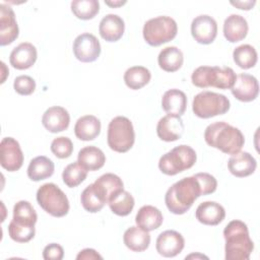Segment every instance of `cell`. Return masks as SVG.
<instances>
[{
  "mask_svg": "<svg viewBox=\"0 0 260 260\" xmlns=\"http://www.w3.org/2000/svg\"><path fill=\"white\" fill-rule=\"evenodd\" d=\"M200 196H202V190L193 175L174 183L166 192L165 203L172 213L181 215L186 213Z\"/></svg>",
  "mask_w": 260,
  "mask_h": 260,
  "instance_id": "6da1fadb",
  "label": "cell"
},
{
  "mask_svg": "<svg viewBox=\"0 0 260 260\" xmlns=\"http://www.w3.org/2000/svg\"><path fill=\"white\" fill-rule=\"evenodd\" d=\"M204 140L209 146L226 154L241 151L245 143V137L241 130L222 121L214 122L206 127Z\"/></svg>",
  "mask_w": 260,
  "mask_h": 260,
  "instance_id": "7a4b0ae2",
  "label": "cell"
},
{
  "mask_svg": "<svg viewBox=\"0 0 260 260\" xmlns=\"http://www.w3.org/2000/svg\"><path fill=\"white\" fill-rule=\"evenodd\" d=\"M226 260H248L254 250L247 224L239 219L230 221L223 230Z\"/></svg>",
  "mask_w": 260,
  "mask_h": 260,
  "instance_id": "3957f363",
  "label": "cell"
},
{
  "mask_svg": "<svg viewBox=\"0 0 260 260\" xmlns=\"http://www.w3.org/2000/svg\"><path fill=\"white\" fill-rule=\"evenodd\" d=\"M236 78L235 71L226 66L222 68L218 66H199L191 75L193 85L200 88L211 86L219 89H231Z\"/></svg>",
  "mask_w": 260,
  "mask_h": 260,
  "instance_id": "277c9868",
  "label": "cell"
},
{
  "mask_svg": "<svg viewBox=\"0 0 260 260\" xmlns=\"http://www.w3.org/2000/svg\"><path fill=\"white\" fill-rule=\"evenodd\" d=\"M196 159V151L189 145L181 144L160 156L158 169L165 175L175 176L192 168Z\"/></svg>",
  "mask_w": 260,
  "mask_h": 260,
  "instance_id": "5b68a950",
  "label": "cell"
},
{
  "mask_svg": "<svg viewBox=\"0 0 260 260\" xmlns=\"http://www.w3.org/2000/svg\"><path fill=\"white\" fill-rule=\"evenodd\" d=\"M107 141L109 147L120 153L130 150L135 141V132L132 122L124 116H117L108 126Z\"/></svg>",
  "mask_w": 260,
  "mask_h": 260,
  "instance_id": "8992f818",
  "label": "cell"
},
{
  "mask_svg": "<svg viewBox=\"0 0 260 260\" xmlns=\"http://www.w3.org/2000/svg\"><path fill=\"white\" fill-rule=\"evenodd\" d=\"M178 25L170 16H156L147 20L142 29L144 41L152 47H158L175 39Z\"/></svg>",
  "mask_w": 260,
  "mask_h": 260,
  "instance_id": "52a82bcc",
  "label": "cell"
},
{
  "mask_svg": "<svg viewBox=\"0 0 260 260\" xmlns=\"http://www.w3.org/2000/svg\"><path fill=\"white\" fill-rule=\"evenodd\" d=\"M39 205L54 217L65 216L70 208L66 194L54 183H46L37 191Z\"/></svg>",
  "mask_w": 260,
  "mask_h": 260,
  "instance_id": "ba28073f",
  "label": "cell"
},
{
  "mask_svg": "<svg viewBox=\"0 0 260 260\" xmlns=\"http://www.w3.org/2000/svg\"><path fill=\"white\" fill-rule=\"evenodd\" d=\"M231 107L230 100L221 93L204 90L197 93L192 102V111L202 119L225 114Z\"/></svg>",
  "mask_w": 260,
  "mask_h": 260,
  "instance_id": "9c48e42d",
  "label": "cell"
},
{
  "mask_svg": "<svg viewBox=\"0 0 260 260\" xmlns=\"http://www.w3.org/2000/svg\"><path fill=\"white\" fill-rule=\"evenodd\" d=\"M73 54L80 62H93L100 57L101 44L92 34L83 32L77 36L73 42Z\"/></svg>",
  "mask_w": 260,
  "mask_h": 260,
  "instance_id": "30bf717a",
  "label": "cell"
},
{
  "mask_svg": "<svg viewBox=\"0 0 260 260\" xmlns=\"http://www.w3.org/2000/svg\"><path fill=\"white\" fill-rule=\"evenodd\" d=\"M0 164L8 172L18 171L23 164V152L18 141L12 137H4L0 142Z\"/></svg>",
  "mask_w": 260,
  "mask_h": 260,
  "instance_id": "8fae6325",
  "label": "cell"
},
{
  "mask_svg": "<svg viewBox=\"0 0 260 260\" xmlns=\"http://www.w3.org/2000/svg\"><path fill=\"white\" fill-rule=\"evenodd\" d=\"M191 35L199 44H211L217 36V23L215 19L207 14L196 16L191 23Z\"/></svg>",
  "mask_w": 260,
  "mask_h": 260,
  "instance_id": "7c38bea8",
  "label": "cell"
},
{
  "mask_svg": "<svg viewBox=\"0 0 260 260\" xmlns=\"http://www.w3.org/2000/svg\"><path fill=\"white\" fill-rule=\"evenodd\" d=\"M185 246L183 236L176 231L168 230L160 233L156 239L155 248L159 255L170 258L180 254Z\"/></svg>",
  "mask_w": 260,
  "mask_h": 260,
  "instance_id": "4fadbf2b",
  "label": "cell"
},
{
  "mask_svg": "<svg viewBox=\"0 0 260 260\" xmlns=\"http://www.w3.org/2000/svg\"><path fill=\"white\" fill-rule=\"evenodd\" d=\"M232 94L239 101L249 103L254 101L259 93V84L255 76L248 73L237 75L236 81L231 88Z\"/></svg>",
  "mask_w": 260,
  "mask_h": 260,
  "instance_id": "5bb4252c",
  "label": "cell"
},
{
  "mask_svg": "<svg viewBox=\"0 0 260 260\" xmlns=\"http://www.w3.org/2000/svg\"><path fill=\"white\" fill-rule=\"evenodd\" d=\"M19 29L12 8L4 3L0 4V45L7 46L18 38Z\"/></svg>",
  "mask_w": 260,
  "mask_h": 260,
  "instance_id": "9a60e30c",
  "label": "cell"
},
{
  "mask_svg": "<svg viewBox=\"0 0 260 260\" xmlns=\"http://www.w3.org/2000/svg\"><path fill=\"white\" fill-rule=\"evenodd\" d=\"M184 129L185 126L180 116L166 115L157 122L156 134L160 140L172 142L182 137Z\"/></svg>",
  "mask_w": 260,
  "mask_h": 260,
  "instance_id": "2e32d148",
  "label": "cell"
},
{
  "mask_svg": "<svg viewBox=\"0 0 260 260\" xmlns=\"http://www.w3.org/2000/svg\"><path fill=\"white\" fill-rule=\"evenodd\" d=\"M70 123L68 111L60 106L50 107L45 111L42 117L43 126L52 133H58L66 130Z\"/></svg>",
  "mask_w": 260,
  "mask_h": 260,
  "instance_id": "e0dca14e",
  "label": "cell"
},
{
  "mask_svg": "<svg viewBox=\"0 0 260 260\" xmlns=\"http://www.w3.org/2000/svg\"><path fill=\"white\" fill-rule=\"evenodd\" d=\"M38 52L36 47L27 42L20 43L10 53L9 62L13 68L24 70L30 68L37 61Z\"/></svg>",
  "mask_w": 260,
  "mask_h": 260,
  "instance_id": "ac0fdd59",
  "label": "cell"
},
{
  "mask_svg": "<svg viewBox=\"0 0 260 260\" xmlns=\"http://www.w3.org/2000/svg\"><path fill=\"white\" fill-rule=\"evenodd\" d=\"M256 168V159L247 151L234 153L228 160V169L230 173L238 178H244L252 175Z\"/></svg>",
  "mask_w": 260,
  "mask_h": 260,
  "instance_id": "d6986e66",
  "label": "cell"
},
{
  "mask_svg": "<svg viewBox=\"0 0 260 260\" xmlns=\"http://www.w3.org/2000/svg\"><path fill=\"white\" fill-rule=\"evenodd\" d=\"M197 220L206 225H217L225 217L222 205L214 201H205L198 205L195 211Z\"/></svg>",
  "mask_w": 260,
  "mask_h": 260,
  "instance_id": "ffe728a7",
  "label": "cell"
},
{
  "mask_svg": "<svg viewBox=\"0 0 260 260\" xmlns=\"http://www.w3.org/2000/svg\"><path fill=\"white\" fill-rule=\"evenodd\" d=\"M125 23L122 17L117 14H107L104 16L99 25L101 37L107 42H117L124 35Z\"/></svg>",
  "mask_w": 260,
  "mask_h": 260,
  "instance_id": "44dd1931",
  "label": "cell"
},
{
  "mask_svg": "<svg viewBox=\"0 0 260 260\" xmlns=\"http://www.w3.org/2000/svg\"><path fill=\"white\" fill-rule=\"evenodd\" d=\"M248 22L240 14H231L223 22V36L230 43H237L244 40L248 34Z\"/></svg>",
  "mask_w": 260,
  "mask_h": 260,
  "instance_id": "7402d4cb",
  "label": "cell"
},
{
  "mask_svg": "<svg viewBox=\"0 0 260 260\" xmlns=\"http://www.w3.org/2000/svg\"><path fill=\"white\" fill-rule=\"evenodd\" d=\"M187 107V96L184 91L172 88L167 90L161 98V108L168 115L182 116Z\"/></svg>",
  "mask_w": 260,
  "mask_h": 260,
  "instance_id": "603a6c76",
  "label": "cell"
},
{
  "mask_svg": "<svg viewBox=\"0 0 260 260\" xmlns=\"http://www.w3.org/2000/svg\"><path fill=\"white\" fill-rule=\"evenodd\" d=\"M164 221L160 210L152 205H143L139 208L135 216V222L140 229L151 232L158 229Z\"/></svg>",
  "mask_w": 260,
  "mask_h": 260,
  "instance_id": "cb8c5ba5",
  "label": "cell"
},
{
  "mask_svg": "<svg viewBox=\"0 0 260 260\" xmlns=\"http://www.w3.org/2000/svg\"><path fill=\"white\" fill-rule=\"evenodd\" d=\"M101 133V121L93 115L80 117L74 125L75 136L82 141L95 139Z\"/></svg>",
  "mask_w": 260,
  "mask_h": 260,
  "instance_id": "d4e9b609",
  "label": "cell"
},
{
  "mask_svg": "<svg viewBox=\"0 0 260 260\" xmlns=\"http://www.w3.org/2000/svg\"><path fill=\"white\" fill-rule=\"evenodd\" d=\"M125 246L133 252H143L150 244V235L139 226L128 228L123 235Z\"/></svg>",
  "mask_w": 260,
  "mask_h": 260,
  "instance_id": "484cf974",
  "label": "cell"
},
{
  "mask_svg": "<svg viewBox=\"0 0 260 260\" xmlns=\"http://www.w3.org/2000/svg\"><path fill=\"white\" fill-rule=\"evenodd\" d=\"M77 161L87 171H98L104 167L106 155L99 147L89 145L79 150Z\"/></svg>",
  "mask_w": 260,
  "mask_h": 260,
  "instance_id": "4316f807",
  "label": "cell"
},
{
  "mask_svg": "<svg viewBox=\"0 0 260 260\" xmlns=\"http://www.w3.org/2000/svg\"><path fill=\"white\" fill-rule=\"evenodd\" d=\"M184 62L183 52L176 46L164 48L157 57V63L160 69L167 72L178 71Z\"/></svg>",
  "mask_w": 260,
  "mask_h": 260,
  "instance_id": "83f0119b",
  "label": "cell"
},
{
  "mask_svg": "<svg viewBox=\"0 0 260 260\" xmlns=\"http://www.w3.org/2000/svg\"><path fill=\"white\" fill-rule=\"evenodd\" d=\"M55 166L52 159L47 156H36L29 161L27 167V176L31 181L39 182L51 177L54 174Z\"/></svg>",
  "mask_w": 260,
  "mask_h": 260,
  "instance_id": "f1b7e54d",
  "label": "cell"
},
{
  "mask_svg": "<svg viewBox=\"0 0 260 260\" xmlns=\"http://www.w3.org/2000/svg\"><path fill=\"white\" fill-rule=\"evenodd\" d=\"M80 202L82 207L90 213L101 211L107 203L105 197L103 196L99 188L94 185V183L88 185L82 191L80 195Z\"/></svg>",
  "mask_w": 260,
  "mask_h": 260,
  "instance_id": "f546056e",
  "label": "cell"
},
{
  "mask_svg": "<svg viewBox=\"0 0 260 260\" xmlns=\"http://www.w3.org/2000/svg\"><path fill=\"white\" fill-rule=\"evenodd\" d=\"M94 184L104 195L107 203L117 193L124 190V184L121 178L112 173H107L102 175L99 179L94 181Z\"/></svg>",
  "mask_w": 260,
  "mask_h": 260,
  "instance_id": "4dcf8cb0",
  "label": "cell"
},
{
  "mask_svg": "<svg viewBox=\"0 0 260 260\" xmlns=\"http://www.w3.org/2000/svg\"><path fill=\"white\" fill-rule=\"evenodd\" d=\"M151 78L150 71L143 66H133L128 68L124 73L125 84L134 90L145 86Z\"/></svg>",
  "mask_w": 260,
  "mask_h": 260,
  "instance_id": "1f68e13d",
  "label": "cell"
},
{
  "mask_svg": "<svg viewBox=\"0 0 260 260\" xmlns=\"http://www.w3.org/2000/svg\"><path fill=\"white\" fill-rule=\"evenodd\" d=\"M108 204L113 213L119 216H126L133 210L135 201L133 196L128 191L122 190L111 198Z\"/></svg>",
  "mask_w": 260,
  "mask_h": 260,
  "instance_id": "d6a6232c",
  "label": "cell"
},
{
  "mask_svg": "<svg viewBox=\"0 0 260 260\" xmlns=\"http://www.w3.org/2000/svg\"><path fill=\"white\" fill-rule=\"evenodd\" d=\"M14 222L22 225H35L38 220V215L32 205L26 200H20L13 207Z\"/></svg>",
  "mask_w": 260,
  "mask_h": 260,
  "instance_id": "836d02e7",
  "label": "cell"
},
{
  "mask_svg": "<svg viewBox=\"0 0 260 260\" xmlns=\"http://www.w3.org/2000/svg\"><path fill=\"white\" fill-rule=\"evenodd\" d=\"M234 62L242 69H250L257 63V52L255 48L249 44L237 47L233 52Z\"/></svg>",
  "mask_w": 260,
  "mask_h": 260,
  "instance_id": "e575fe53",
  "label": "cell"
},
{
  "mask_svg": "<svg viewBox=\"0 0 260 260\" xmlns=\"http://www.w3.org/2000/svg\"><path fill=\"white\" fill-rule=\"evenodd\" d=\"M72 13L81 20L92 19L100 11L98 0H74L71 2Z\"/></svg>",
  "mask_w": 260,
  "mask_h": 260,
  "instance_id": "d590c367",
  "label": "cell"
},
{
  "mask_svg": "<svg viewBox=\"0 0 260 260\" xmlns=\"http://www.w3.org/2000/svg\"><path fill=\"white\" fill-rule=\"evenodd\" d=\"M87 170H85L78 161H74L65 167L62 173L64 184L69 188H74L80 185L87 177Z\"/></svg>",
  "mask_w": 260,
  "mask_h": 260,
  "instance_id": "8d00e7d4",
  "label": "cell"
},
{
  "mask_svg": "<svg viewBox=\"0 0 260 260\" xmlns=\"http://www.w3.org/2000/svg\"><path fill=\"white\" fill-rule=\"evenodd\" d=\"M36 234L35 225H21L14 221H10L8 225V235L9 237L17 243H27L34 239Z\"/></svg>",
  "mask_w": 260,
  "mask_h": 260,
  "instance_id": "74e56055",
  "label": "cell"
},
{
  "mask_svg": "<svg viewBox=\"0 0 260 260\" xmlns=\"http://www.w3.org/2000/svg\"><path fill=\"white\" fill-rule=\"evenodd\" d=\"M51 151L58 158H67L73 152V143L66 136L56 137L51 143Z\"/></svg>",
  "mask_w": 260,
  "mask_h": 260,
  "instance_id": "f35d334b",
  "label": "cell"
},
{
  "mask_svg": "<svg viewBox=\"0 0 260 260\" xmlns=\"http://www.w3.org/2000/svg\"><path fill=\"white\" fill-rule=\"evenodd\" d=\"M13 88L20 95H29L36 89V81L28 75H19L14 79Z\"/></svg>",
  "mask_w": 260,
  "mask_h": 260,
  "instance_id": "ab89813d",
  "label": "cell"
},
{
  "mask_svg": "<svg viewBox=\"0 0 260 260\" xmlns=\"http://www.w3.org/2000/svg\"><path fill=\"white\" fill-rule=\"evenodd\" d=\"M196 179L198 180L201 190H202V195H208L213 193L216 188H217V181L216 179L208 174V173H197L194 175Z\"/></svg>",
  "mask_w": 260,
  "mask_h": 260,
  "instance_id": "60d3db41",
  "label": "cell"
},
{
  "mask_svg": "<svg viewBox=\"0 0 260 260\" xmlns=\"http://www.w3.org/2000/svg\"><path fill=\"white\" fill-rule=\"evenodd\" d=\"M64 257V249L57 243L47 245L43 251V258L45 260H61Z\"/></svg>",
  "mask_w": 260,
  "mask_h": 260,
  "instance_id": "b9f144b4",
  "label": "cell"
},
{
  "mask_svg": "<svg viewBox=\"0 0 260 260\" xmlns=\"http://www.w3.org/2000/svg\"><path fill=\"white\" fill-rule=\"evenodd\" d=\"M76 259L80 260V259H86V260H91V259H103V257L94 250V249H90V248H86L81 250L77 256Z\"/></svg>",
  "mask_w": 260,
  "mask_h": 260,
  "instance_id": "7bdbcfd3",
  "label": "cell"
},
{
  "mask_svg": "<svg viewBox=\"0 0 260 260\" xmlns=\"http://www.w3.org/2000/svg\"><path fill=\"white\" fill-rule=\"evenodd\" d=\"M231 4L238 7L239 9H242V10H250L253 8V6L256 4V1L253 0V1H231Z\"/></svg>",
  "mask_w": 260,
  "mask_h": 260,
  "instance_id": "ee69618b",
  "label": "cell"
},
{
  "mask_svg": "<svg viewBox=\"0 0 260 260\" xmlns=\"http://www.w3.org/2000/svg\"><path fill=\"white\" fill-rule=\"evenodd\" d=\"M105 3L111 7H119L126 3V1H105Z\"/></svg>",
  "mask_w": 260,
  "mask_h": 260,
  "instance_id": "f6af8a7d",
  "label": "cell"
},
{
  "mask_svg": "<svg viewBox=\"0 0 260 260\" xmlns=\"http://www.w3.org/2000/svg\"><path fill=\"white\" fill-rule=\"evenodd\" d=\"M190 258H205V259H208L207 256H204L202 254H191L189 256H186V259H190Z\"/></svg>",
  "mask_w": 260,
  "mask_h": 260,
  "instance_id": "bcb514c9",
  "label": "cell"
}]
</instances>
